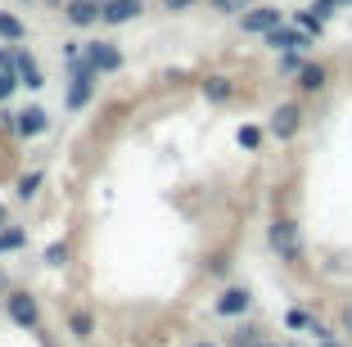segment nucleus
I'll use <instances>...</instances> for the list:
<instances>
[{
	"mask_svg": "<svg viewBox=\"0 0 352 347\" xmlns=\"http://www.w3.org/2000/svg\"><path fill=\"white\" fill-rule=\"evenodd\" d=\"M267 248H271V253H276L285 266H302V257H307L302 225L294 221V216H276V221L267 225Z\"/></svg>",
	"mask_w": 352,
	"mask_h": 347,
	"instance_id": "f257e3e1",
	"label": "nucleus"
},
{
	"mask_svg": "<svg viewBox=\"0 0 352 347\" xmlns=\"http://www.w3.org/2000/svg\"><path fill=\"white\" fill-rule=\"evenodd\" d=\"M302 122H307V113H302V104H298V100H285V104H276V109H271V122H267V131L276 135L280 144H289V140H298Z\"/></svg>",
	"mask_w": 352,
	"mask_h": 347,
	"instance_id": "f03ea898",
	"label": "nucleus"
},
{
	"mask_svg": "<svg viewBox=\"0 0 352 347\" xmlns=\"http://www.w3.org/2000/svg\"><path fill=\"white\" fill-rule=\"evenodd\" d=\"M5 316L19 329H36L41 325V302H36L28 289H10V293H5Z\"/></svg>",
	"mask_w": 352,
	"mask_h": 347,
	"instance_id": "7ed1b4c3",
	"label": "nucleus"
},
{
	"mask_svg": "<svg viewBox=\"0 0 352 347\" xmlns=\"http://www.w3.org/2000/svg\"><path fill=\"white\" fill-rule=\"evenodd\" d=\"M68 68H73V82H68V109L73 113H82L86 104H91V95H95V77H100V72L91 68V59H77V63H68Z\"/></svg>",
	"mask_w": 352,
	"mask_h": 347,
	"instance_id": "20e7f679",
	"label": "nucleus"
},
{
	"mask_svg": "<svg viewBox=\"0 0 352 347\" xmlns=\"http://www.w3.org/2000/svg\"><path fill=\"white\" fill-rule=\"evenodd\" d=\"M239 27L249 32V36H271L276 27H285V14L276 5H253L249 14H239Z\"/></svg>",
	"mask_w": 352,
	"mask_h": 347,
	"instance_id": "39448f33",
	"label": "nucleus"
},
{
	"mask_svg": "<svg viewBox=\"0 0 352 347\" xmlns=\"http://www.w3.org/2000/svg\"><path fill=\"white\" fill-rule=\"evenodd\" d=\"M212 311H217V316H226V320L249 316V311H253V289H244V284H226V289L217 293V302H212Z\"/></svg>",
	"mask_w": 352,
	"mask_h": 347,
	"instance_id": "423d86ee",
	"label": "nucleus"
},
{
	"mask_svg": "<svg viewBox=\"0 0 352 347\" xmlns=\"http://www.w3.org/2000/svg\"><path fill=\"white\" fill-rule=\"evenodd\" d=\"M262 41H267V50H276V54H289V50H302V54H307L311 45H316V41L307 36V32H302V27H294V23L276 27L271 36H262Z\"/></svg>",
	"mask_w": 352,
	"mask_h": 347,
	"instance_id": "0eeeda50",
	"label": "nucleus"
},
{
	"mask_svg": "<svg viewBox=\"0 0 352 347\" xmlns=\"http://www.w3.org/2000/svg\"><path fill=\"white\" fill-rule=\"evenodd\" d=\"M294 86H298V95H325L330 91V68L321 59H307V68L294 77Z\"/></svg>",
	"mask_w": 352,
	"mask_h": 347,
	"instance_id": "6e6552de",
	"label": "nucleus"
},
{
	"mask_svg": "<svg viewBox=\"0 0 352 347\" xmlns=\"http://www.w3.org/2000/svg\"><path fill=\"white\" fill-rule=\"evenodd\" d=\"M82 50H86V59H91L95 72H118L122 68V50H118L113 41H86Z\"/></svg>",
	"mask_w": 352,
	"mask_h": 347,
	"instance_id": "1a4fd4ad",
	"label": "nucleus"
},
{
	"mask_svg": "<svg viewBox=\"0 0 352 347\" xmlns=\"http://www.w3.org/2000/svg\"><path fill=\"white\" fill-rule=\"evenodd\" d=\"M63 19L73 23V27L104 23V0H68V5H63Z\"/></svg>",
	"mask_w": 352,
	"mask_h": 347,
	"instance_id": "9d476101",
	"label": "nucleus"
},
{
	"mask_svg": "<svg viewBox=\"0 0 352 347\" xmlns=\"http://www.w3.org/2000/svg\"><path fill=\"white\" fill-rule=\"evenodd\" d=\"M45 126H50V113L41 109V104H32V109L19 113V122H14V131L23 135V140H32V135H41Z\"/></svg>",
	"mask_w": 352,
	"mask_h": 347,
	"instance_id": "9b49d317",
	"label": "nucleus"
},
{
	"mask_svg": "<svg viewBox=\"0 0 352 347\" xmlns=\"http://www.w3.org/2000/svg\"><path fill=\"white\" fill-rule=\"evenodd\" d=\"M145 14V0H104V23H131Z\"/></svg>",
	"mask_w": 352,
	"mask_h": 347,
	"instance_id": "f8f14e48",
	"label": "nucleus"
},
{
	"mask_svg": "<svg viewBox=\"0 0 352 347\" xmlns=\"http://www.w3.org/2000/svg\"><path fill=\"white\" fill-rule=\"evenodd\" d=\"M199 91H204L208 104H230V100H235V82H230V77H221V72L204 77V82H199Z\"/></svg>",
	"mask_w": 352,
	"mask_h": 347,
	"instance_id": "ddd939ff",
	"label": "nucleus"
},
{
	"mask_svg": "<svg viewBox=\"0 0 352 347\" xmlns=\"http://www.w3.org/2000/svg\"><path fill=\"white\" fill-rule=\"evenodd\" d=\"M14 54H19V82L28 86V91H41L45 77H41V68H36V59H32L28 50H14Z\"/></svg>",
	"mask_w": 352,
	"mask_h": 347,
	"instance_id": "4468645a",
	"label": "nucleus"
},
{
	"mask_svg": "<svg viewBox=\"0 0 352 347\" xmlns=\"http://www.w3.org/2000/svg\"><path fill=\"white\" fill-rule=\"evenodd\" d=\"M276 68L285 72V77H298V72L307 68V54H302V50H289V54H276Z\"/></svg>",
	"mask_w": 352,
	"mask_h": 347,
	"instance_id": "2eb2a0df",
	"label": "nucleus"
},
{
	"mask_svg": "<svg viewBox=\"0 0 352 347\" xmlns=\"http://www.w3.org/2000/svg\"><path fill=\"white\" fill-rule=\"evenodd\" d=\"M68 334L73 338H91L95 334V316L91 311H73V316H68Z\"/></svg>",
	"mask_w": 352,
	"mask_h": 347,
	"instance_id": "dca6fc26",
	"label": "nucleus"
},
{
	"mask_svg": "<svg viewBox=\"0 0 352 347\" xmlns=\"http://www.w3.org/2000/svg\"><path fill=\"white\" fill-rule=\"evenodd\" d=\"M28 244V230L23 225H10V230H0V253H19Z\"/></svg>",
	"mask_w": 352,
	"mask_h": 347,
	"instance_id": "f3484780",
	"label": "nucleus"
},
{
	"mask_svg": "<svg viewBox=\"0 0 352 347\" xmlns=\"http://www.w3.org/2000/svg\"><path fill=\"white\" fill-rule=\"evenodd\" d=\"M334 329H339V334L352 343V298H343V302L334 306Z\"/></svg>",
	"mask_w": 352,
	"mask_h": 347,
	"instance_id": "a211bd4d",
	"label": "nucleus"
},
{
	"mask_svg": "<svg viewBox=\"0 0 352 347\" xmlns=\"http://www.w3.org/2000/svg\"><path fill=\"white\" fill-rule=\"evenodd\" d=\"M23 19H14V14H5L0 10V41H23Z\"/></svg>",
	"mask_w": 352,
	"mask_h": 347,
	"instance_id": "6ab92c4d",
	"label": "nucleus"
},
{
	"mask_svg": "<svg viewBox=\"0 0 352 347\" xmlns=\"http://www.w3.org/2000/svg\"><path fill=\"white\" fill-rule=\"evenodd\" d=\"M294 27H302V32H307V36H311V41H316V36H321V32H325V23L316 19V14H311V10H298V14H294Z\"/></svg>",
	"mask_w": 352,
	"mask_h": 347,
	"instance_id": "aec40b11",
	"label": "nucleus"
},
{
	"mask_svg": "<svg viewBox=\"0 0 352 347\" xmlns=\"http://www.w3.org/2000/svg\"><path fill=\"white\" fill-rule=\"evenodd\" d=\"M262 343V329L258 325H239L235 334H230V347H258Z\"/></svg>",
	"mask_w": 352,
	"mask_h": 347,
	"instance_id": "412c9836",
	"label": "nucleus"
},
{
	"mask_svg": "<svg viewBox=\"0 0 352 347\" xmlns=\"http://www.w3.org/2000/svg\"><path fill=\"white\" fill-rule=\"evenodd\" d=\"M208 5H212L217 14H230V19H239V14H249V10H253L249 0H208Z\"/></svg>",
	"mask_w": 352,
	"mask_h": 347,
	"instance_id": "4be33fe9",
	"label": "nucleus"
},
{
	"mask_svg": "<svg viewBox=\"0 0 352 347\" xmlns=\"http://www.w3.org/2000/svg\"><path fill=\"white\" fill-rule=\"evenodd\" d=\"M235 140H239V149H262V126H239V135H235Z\"/></svg>",
	"mask_w": 352,
	"mask_h": 347,
	"instance_id": "5701e85b",
	"label": "nucleus"
},
{
	"mask_svg": "<svg viewBox=\"0 0 352 347\" xmlns=\"http://www.w3.org/2000/svg\"><path fill=\"white\" fill-rule=\"evenodd\" d=\"M311 320H316V316H311V311H302V306H294V311H285V325H289L294 334H298V329H311Z\"/></svg>",
	"mask_w": 352,
	"mask_h": 347,
	"instance_id": "b1692460",
	"label": "nucleus"
},
{
	"mask_svg": "<svg viewBox=\"0 0 352 347\" xmlns=\"http://www.w3.org/2000/svg\"><path fill=\"white\" fill-rule=\"evenodd\" d=\"M36 190H41V172H28V176L19 181V199L28 203V199H36Z\"/></svg>",
	"mask_w": 352,
	"mask_h": 347,
	"instance_id": "393cba45",
	"label": "nucleus"
},
{
	"mask_svg": "<svg viewBox=\"0 0 352 347\" xmlns=\"http://www.w3.org/2000/svg\"><path fill=\"white\" fill-rule=\"evenodd\" d=\"M307 334L316 338V343H334V338H339V329H330L325 320H311V329H307Z\"/></svg>",
	"mask_w": 352,
	"mask_h": 347,
	"instance_id": "a878e982",
	"label": "nucleus"
},
{
	"mask_svg": "<svg viewBox=\"0 0 352 347\" xmlns=\"http://www.w3.org/2000/svg\"><path fill=\"white\" fill-rule=\"evenodd\" d=\"M19 86H23V82H19V72H0V104L10 100V95L19 91Z\"/></svg>",
	"mask_w": 352,
	"mask_h": 347,
	"instance_id": "bb28decb",
	"label": "nucleus"
},
{
	"mask_svg": "<svg viewBox=\"0 0 352 347\" xmlns=\"http://www.w3.org/2000/svg\"><path fill=\"white\" fill-rule=\"evenodd\" d=\"M63 257H68V244H63V239H54V244L45 248V262H50V266H63Z\"/></svg>",
	"mask_w": 352,
	"mask_h": 347,
	"instance_id": "cd10ccee",
	"label": "nucleus"
},
{
	"mask_svg": "<svg viewBox=\"0 0 352 347\" xmlns=\"http://www.w3.org/2000/svg\"><path fill=\"white\" fill-rule=\"evenodd\" d=\"M199 0H163V10L167 14H186V10H195Z\"/></svg>",
	"mask_w": 352,
	"mask_h": 347,
	"instance_id": "c85d7f7f",
	"label": "nucleus"
},
{
	"mask_svg": "<svg viewBox=\"0 0 352 347\" xmlns=\"http://www.w3.org/2000/svg\"><path fill=\"white\" fill-rule=\"evenodd\" d=\"M10 225H14V221H10V208L0 203V230H10Z\"/></svg>",
	"mask_w": 352,
	"mask_h": 347,
	"instance_id": "c756f323",
	"label": "nucleus"
},
{
	"mask_svg": "<svg viewBox=\"0 0 352 347\" xmlns=\"http://www.w3.org/2000/svg\"><path fill=\"white\" fill-rule=\"evenodd\" d=\"M325 5H330V10H334V14H339V10H348L352 0H325Z\"/></svg>",
	"mask_w": 352,
	"mask_h": 347,
	"instance_id": "7c9ffc66",
	"label": "nucleus"
},
{
	"mask_svg": "<svg viewBox=\"0 0 352 347\" xmlns=\"http://www.w3.org/2000/svg\"><path fill=\"white\" fill-rule=\"evenodd\" d=\"M316 347H352V343H339V338H334V343H316Z\"/></svg>",
	"mask_w": 352,
	"mask_h": 347,
	"instance_id": "2f4dec72",
	"label": "nucleus"
},
{
	"mask_svg": "<svg viewBox=\"0 0 352 347\" xmlns=\"http://www.w3.org/2000/svg\"><path fill=\"white\" fill-rule=\"evenodd\" d=\"M258 347H285V343H271V338H262V343Z\"/></svg>",
	"mask_w": 352,
	"mask_h": 347,
	"instance_id": "473e14b6",
	"label": "nucleus"
},
{
	"mask_svg": "<svg viewBox=\"0 0 352 347\" xmlns=\"http://www.w3.org/2000/svg\"><path fill=\"white\" fill-rule=\"evenodd\" d=\"M0 293H10V280H5V276H0Z\"/></svg>",
	"mask_w": 352,
	"mask_h": 347,
	"instance_id": "72a5a7b5",
	"label": "nucleus"
},
{
	"mask_svg": "<svg viewBox=\"0 0 352 347\" xmlns=\"http://www.w3.org/2000/svg\"><path fill=\"white\" fill-rule=\"evenodd\" d=\"M190 347H217V343H190Z\"/></svg>",
	"mask_w": 352,
	"mask_h": 347,
	"instance_id": "f704fd0d",
	"label": "nucleus"
},
{
	"mask_svg": "<svg viewBox=\"0 0 352 347\" xmlns=\"http://www.w3.org/2000/svg\"><path fill=\"white\" fill-rule=\"evenodd\" d=\"M54 5H68V0H54Z\"/></svg>",
	"mask_w": 352,
	"mask_h": 347,
	"instance_id": "c9c22d12",
	"label": "nucleus"
}]
</instances>
